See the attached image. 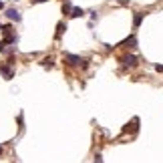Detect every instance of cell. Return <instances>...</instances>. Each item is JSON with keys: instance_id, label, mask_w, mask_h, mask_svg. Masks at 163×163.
Listing matches in <instances>:
<instances>
[{"instance_id": "5", "label": "cell", "mask_w": 163, "mask_h": 163, "mask_svg": "<svg viewBox=\"0 0 163 163\" xmlns=\"http://www.w3.org/2000/svg\"><path fill=\"white\" fill-rule=\"evenodd\" d=\"M135 45H137V38H135V34H131L129 38H125L119 47H135Z\"/></svg>"}, {"instance_id": "11", "label": "cell", "mask_w": 163, "mask_h": 163, "mask_svg": "<svg viewBox=\"0 0 163 163\" xmlns=\"http://www.w3.org/2000/svg\"><path fill=\"white\" fill-rule=\"evenodd\" d=\"M70 10H73L70 2H65V4H62V12H65V14H70Z\"/></svg>"}, {"instance_id": "14", "label": "cell", "mask_w": 163, "mask_h": 163, "mask_svg": "<svg viewBox=\"0 0 163 163\" xmlns=\"http://www.w3.org/2000/svg\"><path fill=\"white\" fill-rule=\"evenodd\" d=\"M2 8H4V2H2V0H0V10H2Z\"/></svg>"}, {"instance_id": "8", "label": "cell", "mask_w": 163, "mask_h": 163, "mask_svg": "<svg viewBox=\"0 0 163 163\" xmlns=\"http://www.w3.org/2000/svg\"><path fill=\"white\" fill-rule=\"evenodd\" d=\"M69 16H73V18H79V16H85V10L83 8H79V6H75L73 10H70Z\"/></svg>"}, {"instance_id": "4", "label": "cell", "mask_w": 163, "mask_h": 163, "mask_svg": "<svg viewBox=\"0 0 163 163\" xmlns=\"http://www.w3.org/2000/svg\"><path fill=\"white\" fill-rule=\"evenodd\" d=\"M0 73L4 75L6 81H10V79H12V69L8 67V65H0Z\"/></svg>"}, {"instance_id": "7", "label": "cell", "mask_w": 163, "mask_h": 163, "mask_svg": "<svg viewBox=\"0 0 163 163\" xmlns=\"http://www.w3.org/2000/svg\"><path fill=\"white\" fill-rule=\"evenodd\" d=\"M141 22H143V14H141V12H135V16H133V26L139 28Z\"/></svg>"}, {"instance_id": "6", "label": "cell", "mask_w": 163, "mask_h": 163, "mask_svg": "<svg viewBox=\"0 0 163 163\" xmlns=\"http://www.w3.org/2000/svg\"><path fill=\"white\" fill-rule=\"evenodd\" d=\"M137 125H139V119H133V123H131V125H125V127H123V133H129V131H137Z\"/></svg>"}, {"instance_id": "3", "label": "cell", "mask_w": 163, "mask_h": 163, "mask_svg": "<svg viewBox=\"0 0 163 163\" xmlns=\"http://www.w3.org/2000/svg\"><path fill=\"white\" fill-rule=\"evenodd\" d=\"M65 60H67V65H70V67L81 65V57H77V55H65Z\"/></svg>"}, {"instance_id": "9", "label": "cell", "mask_w": 163, "mask_h": 163, "mask_svg": "<svg viewBox=\"0 0 163 163\" xmlns=\"http://www.w3.org/2000/svg\"><path fill=\"white\" fill-rule=\"evenodd\" d=\"M65 30H67V24H65V22H58L57 24V38H60Z\"/></svg>"}, {"instance_id": "2", "label": "cell", "mask_w": 163, "mask_h": 163, "mask_svg": "<svg viewBox=\"0 0 163 163\" xmlns=\"http://www.w3.org/2000/svg\"><path fill=\"white\" fill-rule=\"evenodd\" d=\"M6 18H8V20H12V22H20V20H22L20 12L16 10V8H8V10H6Z\"/></svg>"}, {"instance_id": "13", "label": "cell", "mask_w": 163, "mask_h": 163, "mask_svg": "<svg viewBox=\"0 0 163 163\" xmlns=\"http://www.w3.org/2000/svg\"><path fill=\"white\" fill-rule=\"evenodd\" d=\"M32 4H42V2H48V0H30Z\"/></svg>"}, {"instance_id": "1", "label": "cell", "mask_w": 163, "mask_h": 163, "mask_svg": "<svg viewBox=\"0 0 163 163\" xmlns=\"http://www.w3.org/2000/svg\"><path fill=\"white\" fill-rule=\"evenodd\" d=\"M121 62L129 69H133V67H137V57L135 55H125V57H121Z\"/></svg>"}, {"instance_id": "15", "label": "cell", "mask_w": 163, "mask_h": 163, "mask_svg": "<svg viewBox=\"0 0 163 163\" xmlns=\"http://www.w3.org/2000/svg\"><path fill=\"white\" fill-rule=\"evenodd\" d=\"M2 151H4V147H2V145H0V155H2Z\"/></svg>"}, {"instance_id": "12", "label": "cell", "mask_w": 163, "mask_h": 163, "mask_svg": "<svg viewBox=\"0 0 163 163\" xmlns=\"http://www.w3.org/2000/svg\"><path fill=\"white\" fill-rule=\"evenodd\" d=\"M4 50H6V42H4V40H0V52H4Z\"/></svg>"}, {"instance_id": "10", "label": "cell", "mask_w": 163, "mask_h": 163, "mask_svg": "<svg viewBox=\"0 0 163 163\" xmlns=\"http://www.w3.org/2000/svg\"><path fill=\"white\" fill-rule=\"evenodd\" d=\"M40 65H42V67H47V69H52L55 60H52V58H42V60H40Z\"/></svg>"}, {"instance_id": "16", "label": "cell", "mask_w": 163, "mask_h": 163, "mask_svg": "<svg viewBox=\"0 0 163 163\" xmlns=\"http://www.w3.org/2000/svg\"><path fill=\"white\" fill-rule=\"evenodd\" d=\"M0 26H2V24H0Z\"/></svg>"}]
</instances>
